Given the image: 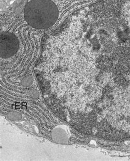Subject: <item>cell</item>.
<instances>
[{
	"instance_id": "1",
	"label": "cell",
	"mask_w": 130,
	"mask_h": 161,
	"mask_svg": "<svg viewBox=\"0 0 130 161\" xmlns=\"http://www.w3.org/2000/svg\"><path fill=\"white\" fill-rule=\"evenodd\" d=\"M24 19L27 23L37 29L53 26L58 18V9L51 0H31L25 7Z\"/></svg>"
},
{
	"instance_id": "2",
	"label": "cell",
	"mask_w": 130,
	"mask_h": 161,
	"mask_svg": "<svg viewBox=\"0 0 130 161\" xmlns=\"http://www.w3.org/2000/svg\"><path fill=\"white\" fill-rule=\"evenodd\" d=\"M1 57L8 58L17 53L19 42L17 37L12 33L3 32L1 34Z\"/></svg>"
}]
</instances>
